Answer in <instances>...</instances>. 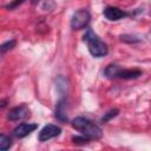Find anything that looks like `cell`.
Segmentation results:
<instances>
[{
    "mask_svg": "<svg viewBox=\"0 0 151 151\" xmlns=\"http://www.w3.org/2000/svg\"><path fill=\"white\" fill-rule=\"evenodd\" d=\"M72 140H73V143H76V144H86V143L90 142V139L86 138V137H84V136H83V137L76 136V137L72 138Z\"/></svg>",
    "mask_w": 151,
    "mask_h": 151,
    "instance_id": "obj_15",
    "label": "cell"
},
{
    "mask_svg": "<svg viewBox=\"0 0 151 151\" xmlns=\"http://www.w3.org/2000/svg\"><path fill=\"white\" fill-rule=\"evenodd\" d=\"M60 132H61V129H60L59 126L53 125V124H48V125L44 126V127L40 130L38 138H39L40 142H47V140H50V139H52V138L59 136Z\"/></svg>",
    "mask_w": 151,
    "mask_h": 151,
    "instance_id": "obj_4",
    "label": "cell"
},
{
    "mask_svg": "<svg viewBox=\"0 0 151 151\" xmlns=\"http://www.w3.org/2000/svg\"><path fill=\"white\" fill-rule=\"evenodd\" d=\"M91 20V14L87 9L81 8L79 11H77L76 13H73L72 18H71V27L73 29H83L85 27H87L88 22Z\"/></svg>",
    "mask_w": 151,
    "mask_h": 151,
    "instance_id": "obj_3",
    "label": "cell"
},
{
    "mask_svg": "<svg viewBox=\"0 0 151 151\" xmlns=\"http://www.w3.org/2000/svg\"><path fill=\"white\" fill-rule=\"evenodd\" d=\"M28 107L26 105H19V106H15L13 107L8 114H7V119L8 120H12V122H18V120H21L24 119L27 114H28Z\"/></svg>",
    "mask_w": 151,
    "mask_h": 151,
    "instance_id": "obj_6",
    "label": "cell"
},
{
    "mask_svg": "<svg viewBox=\"0 0 151 151\" xmlns=\"http://www.w3.org/2000/svg\"><path fill=\"white\" fill-rule=\"evenodd\" d=\"M22 4V1H15V2H11V4H8L7 6H6V8H8V9H14L17 6H19V5H21Z\"/></svg>",
    "mask_w": 151,
    "mask_h": 151,
    "instance_id": "obj_16",
    "label": "cell"
},
{
    "mask_svg": "<svg viewBox=\"0 0 151 151\" xmlns=\"http://www.w3.org/2000/svg\"><path fill=\"white\" fill-rule=\"evenodd\" d=\"M103 13H104V17L107 20H110V21H118V20L124 19V18H126L129 15L127 12L120 9L119 7H114V6H107V7H105V9H104Z\"/></svg>",
    "mask_w": 151,
    "mask_h": 151,
    "instance_id": "obj_5",
    "label": "cell"
},
{
    "mask_svg": "<svg viewBox=\"0 0 151 151\" xmlns=\"http://www.w3.org/2000/svg\"><path fill=\"white\" fill-rule=\"evenodd\" d=\"M65 107H66V100L65 99H60L55 106V117L61 120V122H65L67 120V116H66V111H65Z\"/></svg>",
    "mask_w": 151,
    "mask_h": 151,
    "instance_id": "obj_9",
    "label": "cell"
},
{
    "mask_svg": "<svg viewBox=\"0 0 151 151\" xmlns=\"http://www.w3.org/2000/svg\"><path fill=\"white\" fill-rule=\"evenodd\" d=\"M119 66L118 65H116V64H110L106 68H105V71H104V73H105V76L107 77V78H116V74H117V72L119 71Z\"/></svg>",
    "mask_w": 151,
    "mask_h": 151,
    "instance_id": "obj_11",
    "label": "cell"
},
{
    "mask_svg": "<svg viewBox=\"0 0 151 151\" xmlns=\"http://www.w3.org/2000/svg\"><path fill=\"white\" fill-rule=\"evenodd\" d=\"M15 45H17V40H14V39L8 40V41L1 44V45H0V54H4V53H6V52H8L9 50L14 48Z\"/></svg>",
    "mask_w": 151,
    "mask_h": 151,
    "instance_id": "obj_12",
    "label": "cell"
},
{
    "mask_svg": "<svg viewBox=\"0 0 151 151\" xmlns=\"http://www.w3.org/2000/svg\"><path fill=\"white\" fill-rule=\"evenodd\" d=\"M142 74H143V72L140 70H137V68H124V70L123 68H119V71L116 74V78L129 80V79L139 78Z\"/></svg>",
    "mask_w": 151,
    "mask_h": 151,
    "instance_id": "obj_8",
    "label": "cell"
},
{
    "mask_svg": "<svg viewBox=\"0 0 151 151\" xmlns=\"http://www.w3.org/2000/svg\"><path fill=\"white\" fill-rule=\"evenodd\" d=\"M120 40L124 41V42H129V44H133V42H138L139 41V39H137L134 35H131V34L120 35Z\"/></svg>",
    "mask_w": 151,
    "mask_h": 151,
    "instance_id": "obj_14",
    "label": "cell"
},
{
    "mask_svg": "<svg viewBox=\"0 0 151 151\" xmlns=\"http://www.w3.org/2000/svg\"><path fill=\"white\" fill-rule=\"evenodd\" d=\"M37 127H38V125L37 124H33V123H21V124H19L14 129L13 132H14L15 137H18V138H25L31 132H33Z\"/></svg>",
    "mask_w": 151,
    "mask_h": 151,
    "instance_id": "obj_7",
    "label": "cell"
},
{
    "mask_svg": "<svg viewBox=\"0 0 151 151\" xmlns=\"http://www.w3.org/2000/svg\"><path fill=\"white\" fill-rule=\"evenodd\" d=\"M12 146V139L4 133H0V151H7Z\"/></svg>",
    "mask_w": 151,
    "mask_h": 151,
    "instance_id": "obj_10",
    "label": "cell"
},
{
    "mask_svg": "<svg viewBox=\"0 0 151 151\" xmlns=\"http://www.w3.org/2000/svg\"><path fill=\"white\" fill-rule=\"evenodd\" d=\"M84 41L87 42L88 51L94 58H101V57H105L109 53L107 45L90 28L84 34Z\"/></svg>",
    "mask_w": 151,
    "mask_h": 151,
    "instance_id": "obj_2",
    "label": "cell"
},
{
    "mask_svg": "<svg viewBox=\"0 0 151 151\" xmlns=\"http://www.w3.org/2000/svg\"><path fill=\"white\" fill-rule=\"evenodd\" d=\"M118 113H119V110H118V109H112V110L107 111L106 113H104V116H103V118H101V123H106V122L111 120V119L114 118Z\"/></svg>",
    "mask_w": 151,
    "mask_h": 151,
    "instance_id": "obj_13",
    "label": "cell"
},
{
    "mask_svg": "<svg viewBox=\"0 0 151 151\" xmlns=\"http://www.w3.org/2000/svg\"><path fill=\"white\" fill-rule=\"evenodd\" d=\"M7 106V100L6 99H0V109H4Z\"/></svg>",
    "mask_w": 151,
    "mask_h": 151,
    "instance_id": "obj_17",
    "label": "cell"
},
{
    "mask_svg": "<svg viewBox=\"0 0 151 151\" xmlns=\"http://www.w3.org/2000/svg\"><path fill=\"white\" fill-rule=\"evenodd\" d=\"M72 126L78 130L79 132H81V134L86 138L91 139H99L103 136V131L101 129L94 124L93 122H91L87 118L84 117H77L72 120Z\"/></svg>",
    "mask_w": 151,
    "mask_h": 151,
    "instance_id": "obj_1",
    "label": "cell"
}]
</instances>
